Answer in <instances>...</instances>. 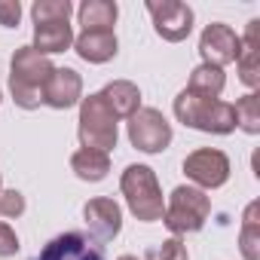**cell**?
Listing matches in <instances>:
<instances>
[{
	"label": "cell",
	"mask_w": 260,
	"mask_h": 260,
	"mask_svg": "<svg viewBox=\"0 0 260 260\" xmlns=\"http://www.w3.org/2000/svg\"><path fill=\"white\" fill-rule=\"evenodd\" d=\"M55 64L40 55L34 46H22L13 52L10 58V92H13V101L22 107V110H37L43 104V89L52 77Z\"/></svg>",
	"instance_id": "6da1fadb"
},
{
	"label": "cell",
	"mask_w": 260,
	"mask_h": 260,
	"mask_svg": "<svg viewBox=\"0 0 260 260\" xmlns=\"http://www.w3.org/2000/svg\"><path fill=\"white\" fill-rule=\"evenodd\" d=\"M175 116L184 125L199 128V132H208V135H230V132H236L233 104H226L220 98H202V95H193L187 89L175 98Z\"/></svg>",
	"instance_id": "7a4b0ae2"
},
{
	"label": "cell",
	"mask_w": 260,
	"mask_h": 260,
	"mask_svg": "<svg viewBox=\"0 0 260 260\" xmlns=\"http://www.w3.org/2000/svg\"><path fill=\"white\" fill-rule=\"evenodd\" d=\"M119 190L125 196L128 211H132L138 220H144V223L162 220L166 199H162L159 181H156L150 166H128L122 172V178H119Z\"/></svg>",
	"instance_id": "3957f363"
},
{
	"label": "cell",
	"mask_w": 260,
	"mask_h": 260,
	"mask_svg": "<svg viewBox=\"0 0 260 260\" xmlns=\"http://www.w3.org/2000/svg\"><path fill=\"white\" fill-rule=\"evenodd\" d=\"M208 214H211V199L205 196V190H199L193 184H181L172 190L162 220L175 236H184V233H199L205 226Z\"/></svg>",
	"instance_id": "277c9868"
},
{
	"label": "cell",
	"mask_w": 260,
	"mask_h": 260,
	"mask_svg": "<svg viewBox=\"0 0 260 260\" xmlns=\"http://www.w3.org/2000/svg\"><path fill=\"white\" fill-rule=\"evenodd\" d=\"M80 144L86 150H101L110 153L116 147V116L107 107V101L101 98V92L89 95L80 101Z\"/></svg>",
	"instance_id": "5b68a950"
},
{
	"label": "cell",
	"mask_w": 260,
	"mask_h": 260,
	"mask_svg": "<svg viewBox=\"0 0 260 260\" xmlns=\"http://www.w3.org/2000/svg\"><path fill=\"white\" fill-rule=\"evenodd\" d=\"M128 141L141 153H162L172 144V122L156 107H141L128 116Z\"/></svg>",
	"instance_id": "8992f818"
},
{
	"label": "cell",
	"mask_w": 260,
	"mask_h": 260,
	"mask_svg": "<svg viewBox=\"0 0 260 260\" xmlns=\"http://www.w3.org/2000/svg\"><path fill=\"white\" fill-rule=\"evenodd\" d=\"M184 175L199 190H217V187H223L230 181V159H226L223 150L199 147L184 159Z\"/></svg>",
	"instance_id": "52a82bcc"
},
{
	"label": "cell",
	"mask_w": 260,
	"mask_h": 260,
	"mask_svg": "<svg viewBox=\"0 0 260 260\" xmlns=\"http://www.w3.org/2000/svg\"><path fill=\"white\" fill-rule=\"evenodd\" d=\"M31 260H107V257H104V245L95 242L89 233L68 230V233L49 239L40 248V254Z\"/></svg>",
	"instance_id": "ba28073f"
},
{
	"label": "cell",
	"mask_w": 260,
	"mask_h": 260,
	"mask_svg": "<svg viewBox=\"0 0 260 260\" xmlns=\"http://www.w3.org/2000/svg\"><path fill=\"white\" fill-rule=\"evenodd\" d=\"M147 13L153 16L156 34L169 43H181L193 31V10L181 0H147Z\"/></svg>",
	"instance_id": "9c48e42d"
},
{
	"label": "cell",
	"mask_w": 260,
	"mask_h": 260,
	"mask_svg": "<svg viewBox=\"0 0 260 260\" xmlns=\"http://www.w3.org/2000/svg\"><path fill=\"white\" fill-rule=\"evenodd\" d=\"M242 52V37L230 28V25H208L199 37V55H202V64H211V68H223L230 61H236Z\"/></svg>",
	"instance_id": "30bf717a"
},
{
	"label": "cell",
	"mask_w": 260,
	"mask_h": 260,
	"mask_svg": "<svg viewBox=\"0 0 260 260\" xmlns=\"http://www.w3.org/2000/svg\"><path fill=\"white\" fill-rule=\"evenodd\" d=\"M83 220L95 242H110L122 230V208L107 196H95L83 205Z\"/></svg>",
	"instance_id": "8fae6325"
},
{
	"label": "cell",
	"mask_w": 260,
	"mask_h": 260,
	"mask_svg": "<svg viewBox=\"0 0 260 260\" xmlns=\"http://www.w3.org/2000/svg\"><path fill=\"white\" fill-rule=\"evenodd\" d=\"M77 101H83V77L74 68H55L43 89V104L52 110H68Z\"/></svg>",
	"instance_id": "7c38bea8"
},
{
	"label": "cell",
	"mask_w": 260,
	"mask_h": 260,
	"mask_svg": "<svg viewBox=\"0 0 260 260\" xmlns=\"http://www.w3.org/2000/svg\"><path fill=\"white\" fill-rule=\"evenodd\" d=\"M74 46V31L68 19H43L34 22V49L40 55H52V52H64Z\"/></svg>",
	"instance_id": "4fadbf2b"
},
{
	"label": "cell",
	"mask_w": 260,
	"mask_h": 260,
	"mask_svg": "<svg viewBox=\"0 0 260 260\" xmlns=\"http://www.w3.org/2000/svg\"><path fill=\"white\" fill-rule=\"evenodd\" d=\"M257 31H260V19H251L248 22V31L242 37V52L236 58L239 80L248 89H257L260 86V40H257Z\"/></svg>",
	"instance_id": "5bb4252c"
},
{
	"label": "cell",
	"mask_w": 260,
	"mask_h": 260,
	"mask_svg": "<svg viewBox=\"0 0 260 260\" xmlns=\"http://www.w3.org/2000/svg\"><path fill=\"white\" fill-rule=\"evenodd\" d=\"M74 49L89 64H104L116 55V34L113 31H83L74 37Z\"/></svg>",
	"instance_id": "9a60e30c"
},
{
	"label": "cell",
	"mask_w": 260,
	"mask_h": 260,
	"mask_svg": "<svg viewBox=\"0 0 260 260\" xmlns=\"http://www.w3.org/2000/svg\"><path fill=\"white\" fill-rule=\"evenodd\" d=\"M101 98L107 101V107L113 110V116H135L141 110V89L132 80H113L101 89Z\"/></svg>",
	"instance_id": "2e32d148"
},
{
	"label": "cell",
	"mask_w": 260,
	"mask_h": 260,
	"mask_svg": "<svg viewBox=\"0 0 260 260\" xmlns=\"http://www.w3.org/2000/svg\"><path fill=\"white\" fill-rule=\"evenodd\" d=\"M83 31H113L119 7L113 0H86V4L77 10Z\"/></svg>",
	"instance_id": "e0dca14e"
},
{
	"label": "cell",
	"mask_w": 260,
	"mask_h": 260,
	"mask_svg": "<svg viewBox=\"0 0 260 260\" xmlns=\"http://www.w3.org/2000/svg\"><path fill=\"white\" fill-rule=\"evenodd\" d=\"M71 172L80 178V181H104L107 172H110V156L101 153V150H86L80 147L74 156H71Z\"/></svg>",
	"instance_id": "ac0fdd59"
},
{
	"label": "cell",
	"mask_w": 260,
	"mask_h": 260,
	"mask_svg": "<svg viewBox=\"0 0 260 260\" xmlns=\"http://www.w3.org/2000/svg\"><path fill=\"white\" fill-rule=\"evenodd\" d=\"M239 251L245 260H260V202H251L242 217Z\"/></svg>",
	"instance_id": "d6986e66"
},
{
	"label": "cell",
	"mask_w": 260,
	"mask_h": 260,
	"mask_svg": "<svg viewBox=\"0 0 260 260\" xmlns=\"http://www.w3.org/2000/svg\"><path fill=\"white\" fill-rule=\"evenodd\" d=\"M226 86V74L223 68H211V64H199L193 74H190V83H187V92L193 95H202V98H217Z\"/></svg>",
	"instance_id": "ffe728a7"
},
{
	"label": "cell",
	"mask_w": 260,
	"mask_h": 260,
	"mask_svg": "<svg viewBox=\"0 0 260 260\" xmlns=\"http://www.w3.org/2000/svg\"><path fill=\"white\" fill-rule=\"evenodd\" d=\"M233 113H236V125L248 135H260V95L257 92H248L242 95L236 104H233Z\"/></svg>",
	"instance_id": "44dd1931"
},
{
	"label": "cell",
	"mask_w": 260,
	"mask_h": 260,
	"mask_svg": "<svg viewBox=\"0 0 260 260\" xmlns=\"http://www.w3.org/2000/svg\"><path fill=\"white\" fill-rule=\"evenodd\" d=\"M71 13H74L71 0H37V4L31 7L34 22H43V19H71Z\"/></svg>",
	"instance_id": "7402d4cb"
},
{
	"label": "cell",
	"mask_w": 260,
	"mask_h": 260,
	"mask_svg": "<svg viewBox=\"0 0 260 260\" xmlns=\"http://www.w3.org/2000/svg\"><path fill=\"white\" fill-rule=\"evenodd\" d=\"M144 260H190V257H187V245L175 236V239H166L159 248H150Z\"/></svg>",
	"instance_id": "603a6c76"
},
{
	"label": "cell",
	"mask_w": 260,
	"mask_h": 260,
	"mask_svg": "<svg viewBox=\"0 0 260 260\" xmlns=\"http://www.w3.org/2000/svg\"><path fill=\"white\" fill-rule=\"evenodd\" d=\"M25 214V196L19 190H0V217H22Z\"/></svg>",
	"instance_id": "cb8c5ba5"
},
{
	"label": "cell",
	"mask_w": 260,
	"mask_h": 260,
	"mask_svg": "<svg viewBox=\"0 0 260 260\" xmlns=\"http://www.w3.org/2000/svg\"><path fill=\"white\" fill-rule=\"evenodd\" d=\"M22 19V4L19 0H0V25L4 28H16Z\"/></svg>",
	"instance_id": "d4e9b609"
},
{
	"label": "cell",
	"mask_w": 260,
	"mask_h": 260,
	"mask_svg": "<svg viewBox=\"0 0 260 260\" xmlns=\"http://www.w3.org/2000/svg\"><path fill=\"white\" fill-rule=\"evenodd\" d=\"M19 251V236L10 223L0 220V257H13Z\"/></svg>",
	"instance_id": "484cf974"
},
{
	"label": "cell",
	"mask_w": 260,
	"mask_h": 260,
	"mask_svg": "<svg viewBox=\"0 0 260 260\" xmlns=\"http://www.w3.org/2000/svg\"><path fill=\"white\" fill-rule=\"evenodd\" d=\"M119 260H138V257H132V254H122V257H119Z\"/></svg>",
	"instance_id": "4316f807"
},
{
	"label": "cell",
	"mask_w": 260,
	"mask_h": 260,
	"mask_svg": "<svg viewBox=\"0 0 260 260\" xmlns=\"http://www.w3.org/2000/svg\"><path fill=\"white\" fill-rule=\"evenodd\" d=\"M0 190H4V181H0Z\"/></svg>",
	"instance_id": "83f0119b"
}]
</instances>
